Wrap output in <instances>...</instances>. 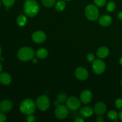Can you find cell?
<instances>
[{"mask_svg":"<svg viewBox=\"0 0 122 122\" xmlns=\"http://www.w3.org/2000/svg\"><path fill=\"white\" fill-rule=\"evenodd\" d=\"M109 54V49L106 46H101L97 51V56L100 58H104Z\"/></svg>","mask_w":122,"mask_h":122,"instance_id":"cell-17","label":"cell"},{"mask_svg":"<svg viewBox=\"0 0 122 122\" xmlns=\"http://www.w3.org/2000/svg\"><path fill=\"white\" fill-rule=\"evenodd\" d=\"M87 60L89 62H93L95 60V56L93 54H89L87 56Z\"/></svg>","mask_w":122,"mask_h":122,"instance_id":"cell-28","label":"cell"},{"mask_svg":"<svg viewBox=\"0 0 122 122\" xmlns=\"http://www.w3.org/2000/svg\"><path fill=\"white\" fill-rule=\"evenodd\" d=\"M107 10L109 12H112L116 9V4L113 2H109L107 4Z\"/></svg>","mask_w":122,"mask_h":122,"instance_id":"cell-24","label":"cell"},{"mask_svg":"<svg viewBox=\"0 0 122 122\" xmlns=\"http://www.w3.org/2000/svg\"><path fill=\"white\" fill-rule=\"evenodd\" d=\"M107 117H108V118L110 120H114H114H116L117 118L118 114L116 111H110V112H108V114H107Z\"/></svg>","mask_w":122,"mask_h":122,"instance_id":"cell-21","label":"cell"},{"mask_svg":"<svg viewBox=\"0 0 122 122\" xmlns=\"http://www.w3.org/2000/svg\"><path fill=\"white\" fill-rule=\"evenodd\" d=\"M2 4L5 6L6 7H11L14 4L15 0H1Z\"/></svg>","mask_w":122,"mask_h":122,"instance_id":"cell-23","label":"cell"},{"mask_svg":"<svg viewBox=\"0 0 122 122\" xmlns=\"http://www.w3.org/2000/svg\"><path fill=\"white\" fill-rule=\"evenodd\" d=\"M23 10L27 16L33 17L39 12V4L35 0H26L24 4Z\"/></svg>","mask_w":122,"mask_h":122,"instance_id":"cell-1","label":"cell"},{"mask_svg":"<svg viewBox=\"0 0 122 122\" xmlns=\"http://www.w3.org/2000/svg\"><path fill=\"white\" fill-rule=\"evenodd\" d=\"M119 118H120V119L122 121V110H121V112L119 113Z\"/></svg>","mask_w":122,"mask_h":122,"instance_id":"cell-34","label":"cell"},{"mask_svg":"<svg viewBox=\"0 0 122 122\" xmlns=\"http://www.w3.org/2000/svg\"><path fill=\"white\" fill-rule=\"evenodd\" d=\"M55 115L57 119L63 120L66 118L69 114V110L67 107L64 105H58L55 110Z\"/></svg>","mask_w":122,"mask_h":122,"instance_id":"cell-6","label":"cell"},{"mask_svg":"<svg viewBox=\"0 0 122 122\" xmlns=\"http://www.w3.org/2000/svg\"><path fill=\"white\" fill-rule=\"evenodd\" d=\"M94 2L98 7H102L105 5L106 3V0H94Z\"/></svg>","mask_w":122,"mask_h":122,"instance_id":"cell-26","label":"cell"},{"mask_svg":"<svg viewBox=\"0 0 122 122\" xmlns=\"http://www.w3.org/2000/svg\"><path fill=\"white\" fill-rule=\"evenodd\" d=\"M97 122H102L104 121L103 118L101 117H98L97 118Z\"/></svg>","mask_w":122,"mask_h":122,"instance_id":"cell-32","label":"cell"},{"mask_svg":"<svg viewBox=\"0 0 122 122\" xmlns=\"http://www.w3.org/2000/svg\"><path fill=\"white\" fill-rule=\"evenodd\" d=\"M92 94L89 90H85L82 92L80 95L81 101L83 104H88L92 99Z\"/></svg>","mask_w":122,"mask_h":122,"instance_id":"cell-13","label":"cell"},{"mask_svg":"<svg viewBox=\"0 0 122 122\" xmlns=\"http://www.w3.org/2000/svg\"><path fill=\"white\" fill-rule=\"evenodd\" d=\"M85 16L91 21H95L99 17L100 13L97 7L93 4L88 5L85 10Z\"/></svg>","mask_w":122,"mask_h":122,"instance_id":"cell-4","label":"cell"},{"mask_svg":"<svg viewBox=\"0 0 122 122\" xmlns=\"http://www.w3.org/2000/svg\"><path fill=\"white\" fill-rule=\"evenodd\" d=\"M41 2L45 7L50 8L55 4L56 0H41Z\"/></svg>","mask_w":122,"mask_h":122,"instance_id":"cell-22","label":"cell"},{"mask_svg":"<svg viewBox=\"0 0 122 122\" xmlns=\"http://www.w3.org/2000/svg\"><path fill=\"white\" fill-rule=\"evenodd\" d=\"M58 101H59L61 103H63V102H65L67 100V95H66L64 93H60L59 95H58Z\"/></svg>","mask_w":122,"mask_h":122,"instance_id":"cell-25","label":"cell"},{"mask_svg":"<svg viewBox=\"0 0 122 122\" xmlns=\"http://www.w3.org/2000/svg\"><path fill=\"white\" fill-rule=\"evenodd\" d=\"M107 107L103 102H98L95 105L94 108V112L95 114L98 116H102L106 113Z\"/></svg>","mask_w":122,"mask_h":122,"instance_id":"cell-11","label":"cell"},{"mask_svg":"<svg viewBox=\"0 0 122 122\" xmlns=\"http://www.w3.org/2000/svg\"><path fill=\"white\" fill-rule=\"evenodd\" d=\"M112 23V19L108 15H103L99 19V23L104 27L110 26Z\"/></svg>","mask_w":122,"mask_h":122,"instance_id":"cell-16","label":"cell"},{"mask_svg":"<svg viewBox=\"0 0 122 122\" xmlns=\"http://www.w3.org/2000/svg\"><path fill=\"white\" fill-rule=\"evenodd\" d=\"M36 104L32 99L27 98L21 102L20 105V111L25 115L33 114L36 110Z\"/></svg>","mask_w":122,"mask_h":122,"instance_id":"cell-2","label":"cell"},{"mask_svg":"<svg viewBox=\"0 0 122 122\" xmlns=\"http://www.w3.org/2000/svg\"><path fill=\"white\" fill-rule=\"evenodd\" d=\"M11 76L9 73L6 72L0 74V83L3 85H8L11 82Z\"/></svg>","mask_w":122,"mask_h":122,"instance_id":"cell-14","label":"cell"},{"mask_svg":"<svg viewBox=\"0 0 122 122\" xmlns=\"http://www.w3.org/2000/svg\"><path fill=\"white\" fill-rule=\"evenodd\" d=\"M84 120H83V119H82L81 117H77L75 120V122H83Z\"/></svg>","mask_w":122,"mask_h":122,"instance_id":"cell-31","label":"cell"},{"mask_svg":"<svg viewBox=\"0 0 122 122\" xmlns=\"http://www.w3.org/2000/svg\"><path fill=\"white\" fill-rule=\"evenodd\" d=\"M118 18L122 21V11L119 12V14H118Z\"/></svg>","mask_w":122,"mask_h":122,"instance_id":"cell-33","label":"cell"},{"mask_svg":"<svg viewBox=\"0 0 122 122\" xmlns=\"http://www.w3.org/2000/svg\"><path fill=\"white\" fill-rule=\"evenodd\" d=\"M13 102L9 100H3L0 102V112L2 113H7L13 108Z\"/></svg>","mask_w":122,"mask_h":122,"instance_id":"cell-12","label":"cell"},{"mask_svg":"<svg viewBox=\"0 0 122 122\" xmlns=\"http://www.w3.org/2000/svg\"><path fill=\"white\" fill-rule=\"evenodd\" d=\"M115 106L118 109H122V99L118 98L116 100Z\"/></svg>","mask_w":122,"mask_h":122,"instance_id":"cell-27","label":"cell"},{"mask_svg":"<svg viewBox=\"0 0 122 122\" xmlns=\"http://www.w3.org/2000/svg\"><path fill=\"white\" fill-rule=\"evenodd\" d=\"M1 53H2V50H1V46H0V57H1Z\"/></svg>","mask_w":122,"mask_h":122,"instance_id":"cell-38","label":"cell"},{"mask_svg":"<svg viewBox=\"0 0 122 122\" xmlns=\"http://www.w3.org/2000/svg\"><path fill=\"white\" fill-rule=\"evenodd\" d=\"M4 60V58L3 57H0V61H3Z\"/></svg>","mask_w":122,"mask_h":122,"instance_id":"cell-37","label":"cell"},{"mask_svg":"<svg viewBox=\"0 0 122 122\" xmlns=\"http://www.w3.org/2000/svg\"><path fill=\"white\" fill-rule=\"evenodd\" d=\"M75 74L76 77L80 81H85L88 78L89 76L88 70L82 67L77 68L75 70Z\"/></svg>","mask_w":122,"mask_h":122,"instance_id":"cell-10","label":"cell"},{"mask_svg":"<svg viewBox=\"0 0 122 122\" xmlns=\"http://www.w3.org/2000/svg\"><path fill=\"white\" fill-rule=\"evenodd\" d=\"M59 103H60V102L58 101H56L54 102V105L55 106H58V105H59Z\"/></svg>","mask_w":122,"mask_h":122,"instance_id":"cell-35","label":"cell"},{"mask_svg":"<svg viewBox=\"0 0 122 122\" xmlns=\"http://www.w3.org/2000/svg\"><path fill=\"white\" fill-rule=\"evenodd\" d=\"M66 2L64 0H59L56 4L55 8L58 11H62L66 8Z\"/></svg>","mask_w":122,"mask_h":122,"instance_id":"cell-20","label":"cell"},{"mask_svg":"<svg viewBox=\"0 0 122 122\" xmlns=\"http://www.w3.org/2000/svg\"><path fill=\"white\" fill-rule=\"evenodd\" d=\"M48 54V52L47 50L45 48H39V50H37L36 52V55L37 57L41 59H44L46 58Z\"/></svg>","mask_w":122,"mask_h":122,"instance_id":"cell-18","label":"cell"},{"mask_svg":"<svg viewBox=\"0 0 122 122\" xmlns=\"http://www.w3.org/2000/svg\"><path fill=\"white\" fill-rule=\"evenodd\" d=\"M35 52L30 47H23L17 52V57L21 61H28L32 60L34 57Z\"/></svg>","mask_w":122,"mask_h":122,"instance_id":"cell-3","label":"cell"},{"mask_svg":"<svg viewBox=\"0 0 122 122\" xmlns=\"http://www.w3.org/2000/svg\"><path fill=\"white\" fill-rule=\"evenodd\" d=\"M1 1H0V7H1Z\"/></svg>","mask_w":122,"mask_h":122,"instance_id":"cell-42","label":"cell"},{"mask_svg":"<svg viewBox=\"0 0 122 122\" xmlns=\"http://www.w3.org/2000/svg\"><path fill=\"white\" fill-rule=\"evenodd\" d=\"M46 34L43 31H36L32 34V39L34 42L36 44H41L46 40Z\"/></svg>","mask_w":122,"mask_h":122,"instance_id":"cell-9","label":"cell"},{"mask_svg":"<svg viewBox=\"0 0 122 122\" xmlns=\"http://www.w3.org/2000/svg\"><path fill=\"white\" fill-rule=\"evenodd\" d=\"M36 104L41 111H46L50 106V101L46 95H41L37 98Z\"/></svg>","mask_w":122,"mask_h":122,"instance_id":"cell-5","label":"cell"},{"mask_svg":"<svg viewBox=\"0 0 122 122\" xmlns=\"http://www.w3.org/2000/svg\"><path fill=\"white\" fill-rule=\"evenodd\" d=\"M66 105L67 108L71 110H77L81 107V101L76 97H71L67 100Z\"/></svg>","mask_w":122,"mask_h":122,"instance_id":"cell-8","label":"cell"},{"mask_svg":"<svg viewBox=\"0 0 122 122\" xmlns=\"http://www.w3.org/2000/svg\"><path fill=\"white\" fill-rule=\"evenodd\" d=\"M16 22L17 24L19 26H23L26 24V22H27V18L23 14H20L17 18Z\"/></svg>","mask_w":122,"mask_h":122,"instance_id":"cell-19","label":"cell"},{"mask_svg":"<svg viewBox=\"0 0 122 122\" xmlns=\"http://www.w3.org/2000/svg\"><path fill=\"white\" fill-rule=\"evenodd\" d=\"M120 63L121 65H122V57L120 59Z\"/></svg>","mask_w":122,"mask_h":122,"instance_id":"cell-39","label":"cell"},{"mask_svg":"<svg viewBox=\"0 0 122 122\" xmlns=\"http://www.w3.org/2000/svg\"><path fill=\"white\" fill-rule=\"evenodd\" d=\"M26 121L27 122H34L35 121V117L32 114L28 115V117L26 118Z\"/></svg>","mask_w":122,"mask_h":122,"instance_id":"cell-29","label":"cell"},{"mask_svg":"<svg viewBox=\"0 0 122 122\" xmlns=\"http://www.w3.org/2000/svg\"><path fill=\"white\" fill-rule=\"evenodd\" d=\"M7 120V118L4 114L2 113H0V122H5Z\"/></svg>","mask_w":122,"mask_h":122,"instance_id":"cell-30","label":"cell"},{"mask_svg":"<svg viewBox=\"0 0 122 122\" xmlns=\"http://www.w3.org/2000/svg\"><path fill=\"white\" fill-rule=\"evenodd\" d=\"M33 61L34 62V63H36V62H38V60H37L36 59H34V60H33Z\"/></svg>","mask_w":122,"mask_h":122,"instance_id":"cell-40","label":"cell"},{"mask_svg":"<svg viewBox=\"0 0 122 122\" xmlns=\"http://www.w3.org/2000/svg\"><path fill=\"white\" fill-rule=\"evenodd\" d=\"M106 69V64L102 60L100 59L95 60L92 63V70L97 75L102 74Z\"/></svg>","mask_w":122,"mask_h":122,"instance_id":"cell-7","label":"cell"},{"mask_svg":"<svg viewBox=\"0 0 122 122\" xmlns=\"http://www.w3.org/2000/svg\"><path fill=\"white\" fill-rule=\"evenodd\" d=\"M2 70V64L1 63V62H0V73L1 72Z\"/></svg>","mask_w":122,"mask_h":122,"instance_id":"cell-36","label":"cell"},{"mask_svg":"<svg viewBox=\"0 0 122 122\" xmlns=\"http://www.w3.org/2000/svg\"><path fill=\"white\" fill-rule=\"evenodd\" d=\"M94 110L90 107H83L80 110V114L82 117L89 118L94 113Z\"/></svg>","mask_w":122,"mask_h":122,"instance_id":"cell-15","label":"cell"},{"mask_svg":"<svg viewBox=\"0 0 122 122\" xmlns=\"http://www.w3.org/2000/svg\"><path fill=\"white\" fill-rule=\"evenodd\" d=\"M64 1H71V0H64Z\"/></svg>","mask_w":122,"mask_h":122,"instance_id":"cell-41","label":"cell"}]
</instances>
